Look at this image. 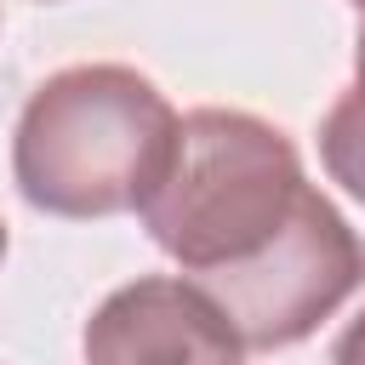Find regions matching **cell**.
Returning a JSON list of instances; mask_svg holds the SVG:
<instances>
[{"mask_svg": "<svg viewBox=\"0 0 365 365\" xmlns=\"http://www.w3.org/2000/svg\"><path fill=\"white\" fill-rule=\"evenodd\" d=\"M354 6H359V11H365V0H354Z\"/></svg>", "mask_w": 365, "mask_h": 365, "instance_id": "52a82bcc", "label": "cell"}, {"mask_svg": "<svg viewBox=\"0 0 365 365\" xmlns=\"http://www.w3.org/2000/svg\"><path fill=\"white\" fill-rule=\"evenodd\" d=\"M319 160H325L331 182H342L365 205V63H354L348 91L331 103V114L319 125Z\"/></svg>", "mask_w": 365, "mask_h": 365, "instance_id": "277c9868", "label": "cell"}, {"mask_svg": "<svg viewBox=\"0 0 365 365\" xmlns=\"http://www.w3.org/2000/svg\"><path fill=\"white\" fill-rule=\"evenodd\" d=\"M137 217L245 348H297L365 285V240L302 177L297 143L245 108L182 114Z\"/></svg>", "mask_w": 365, "mask_h": 365, "instance_id": "6da1fadb", "label": "cell"}, {"mask_svg": "<svg viewBox=\"0 0 365 365\" xmlns=\"http://www.w3.org/2000/svg\"><path fill=\"white\" fill-rule=\"evenodd\" d=\"M86 365H245L234 319L182 274H143L86 319Z\"/></svg>", "mask_w": 365, "mask_h": 365, "instance_id": "3957f363", "label": "cell"}, {"mask_svg": "<svg viewBox=\"0 0 365 365\" xmlns=\"http://www.w3.org/2000/svg\"><path fill=\"white\" fill-rule=\"evenodd\" d=\"M177 108L125 63H74L34 86L11 131L17 194L68 222L143 211L177 148Z\"/></svg>", "mask_w": 365, "mask_h": 365, "instance_id": "7a4b0ae2", "label": "cell"}, {"mask_svg": "<svg viewBox=\"0 0 365 365\" xmlns=\"http://www.w3.org/2000/svg\"><path fill=\"white\" fill-rule=\"evenodd\" d=\"M354 63H365V11H359V46H354Z\"/></svg>", "mask_w": 365, "mask_h": 365, "instance_id": "8992f818", "label": "cell"}, {"mask_svg": "<svg viewBox=\"0 0 365 365\" xmlns=\"http://www.w3.org/2000/svg\"><path fill=\"white\" fill-rule=\"evenodd\" d=\"M331 359H336V365H365V314H359V319H354V325L336 336Z\"/></svg>", "mask_w": 365, "mask_h": 365, "instance_id": "5b68a950", "label": "cell"}]
</instances>
